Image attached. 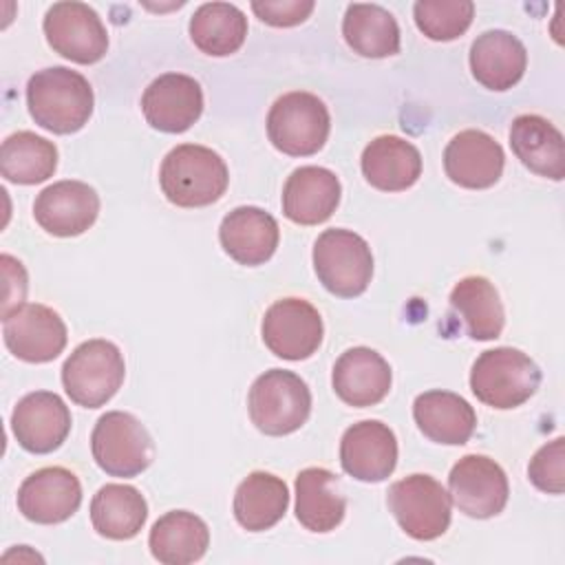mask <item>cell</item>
Masks as SVG:
<instances>
[{
	"label": "cell",
	"instance_id": "18",
	"mask_svg": "<svg viewBox=\"0 0 565 565\" xmlns=\"http://www.w3.org/2000/svg\"><path fill=\"white\" fill-rule=\"evenodd\" d=\"M340 463L358 481H384L397 466L395 433L377 419L349 426L340 439Z\"/></svg>",
	"mask_w": 565,
	"mask_h": 565
},
{
	"label": "cell",
	"instance_id": "25",
	"mask_svg": "<svg viewBox=\"0 0 565 565\" xmlns=\"http://www.w3.org/2000/svg\"><path fill=\"white\" fill-rule=\"evenodd\" d=\"M413 417L424 437L446 446L466 444L477 428L475 408L450 391H426L417 395Z\"/></svg>",
	"mask_w": 565,
	"mask_h": 565
},
{
	"label": "cell",
	"instance_id": "7",
	"mask_svg": "<svg viewBox=\"0 0 565 565\" xmlns=\"http://www.w3.org/2000/svg\"><path fill=\"white\" fill-rule=\"evenodd\" d=\"M313 269L327 291L355 298L366 291L373 276L369 243L351 230H324L313 243Z\"/></svg>",
	"mask_w": 565,
	"mask_h": 565
},
{
	"label": "cell",
	"instance_id": "4",
	"mask_svg": "<svg viewBox=\"0 0 565 565\" xmlns=\"http://www.w3.org/2000/svg\"><path fill=\"white\" fill-rule=\"evenodd\" d=\"M252 424L269 435L282 437L296 433L311 413V393L305 380L285 369H271L258 375L247 395Z\"/></svg>",
	"mask_w": 565,
	"mask_h": 565
},
{
	"label": "cell",
	"instance_id": "14",
	"mask_svg": "<svg viewBox=\"0 0 565 565\" xmlns=\"http://www.w3.org/2000/svg\"><path fill=\"white\" fill-rule=\"evenodd\" d=\"M82 503V486L75 472L49 466L31 472L18 490V510L40 525H55L71 519Z\"/></svg>",
	"mask_w": 565,
	"mask_h": 565
},
{
	"label": "cell",
	"instance_id": "3",
	"mask_svg": "<svg viewBox=\"0 0 565 565\" xmlns=\"http://www.w3.org/2000/svg\"><path fill=\"white\" fill-rule=\"evenodd\" d=\"M541 384L536 362L512 347L483 351L470 371V388L486 406L508 411L525 404Z\"/></svg>",
	"mask_w": 565,
	"mask_h": 565
},
{
	"label": "cell",
	"instance_id": "29",
	"mask_svg": "<svg viewBox=\"0 0 565 565\" xmlns=\"http://www.w3.org/2000/svg\"><path fill=\"white\" fill-rule=\"evenodd\" d=\"M287 505V483L271 472L256 470L238 483L232 510L241 527L247 532H263L274 527L285 516Z\"/></svg>",
	"mask_w": 565,
	"mask_h": 565
},
{
	"label": "cell",
	"instance_id": "13",
	"mask_svg": "<svg viewBox=\"0 0 565 565\" xmlns=\"http://www.w3.org/2000/svg\"><path fill=\"white\" fill-rule=\"evenodd\" d=\"M448 490L455 508L472 519L497 516L510 494L503 468L486 455L461 457L448 475Z\"/></svg>",
	"mask_w": 565,
	"mask_h": 565
},
{
	"label": "cell",
	"instance_id": "28",
	"mask_svg": "<svg viewBox=\"0 0 565 565\" xmlns=\"http://www.w3.org/2000/svg\"><path fill=\"white\" fill-rule=\"evenodd\" d=\"M148 545L152 556L166 565H190L203 558L210 545V530L201 516L188 510H172L157 519Z\"/></svg>",
	"mask_w": 565,
	"mask_h": 565
},
{
	"label": "cell",
	"instance_id": "9",
	"mask_svg": "<svg viewBox=\"0 0 565 565\" xmlns=\"http://www.w3.org/2000/svg\"><path fill=\"white\" fill-rule=\"evenodd\" d=\"M399 527L415 541H433L450 525V494L430 475H411L395 481L386 497Z\"/></svg>",
	"mask_w": 565,
	"mask_h": 565
},
{
	"label": "cell",
	"instance_id": "31",
	"mask_svg": "<svg viewBox=\"0 0 565 565\" xmlns=\"http://www.w3.org/2000/svg\"><path fill=\"white\" fill-rule=\"evenodd\" d=\"M450 307L463 320L475 340H494L505 324L503 302L494 285L483 276H466L450 291Z\"/></svg>",
	"mask_w": 565,
	"mask_h": 565
},
{
	"label": "cell",
	"instance_id": "23",
	"mask_svg": "<svg viewBox=\"0 0 565 565\" xmlns=\"http://www.w3.org/2000/svg\"><path fill=\"white\" fill-rule=\"evenodd\" d=\"M527 51L523 42L503 29L481 33L470 46L472 77L490 90L512 88L525 73Z\"/></svg>",
	"mask_w": 565,
	"mask_h": 565
},
{
	"label": "cell",
	"instance_id": "26",
	"mask_svg": "<svg viewBox=\"0 0 565 565\" xmlns=\"http://www.w3.org/2000/svg\"><path fill=\"white\" fill-rule=\"evenodd\" d=\"M360 166L364 179L373 188L382 192H402L417 183L422 174V154L411 141L397 135H382L364 148Z\"/></svg>",
	"mask_w": 565,
	"mask_h": 565
},
{
	"label": "cell",
	"instance_id": "16",
	"mask_svg": "<svg viewBox=\"0 0 565 565\" xmlns=\"http://www.w3.org/2000/svg\"><path fill=\"white\" fill-rule=\"evenodd\" d=\"M11 430L18 444L33 455L53 452L71 433V411L57 393L33 391L11 413Z\"/></svg>",
	"mask_w": 565,
	"mask_h": 565
},
{
	"label": "cell",
	"instance_id": "21",
	"mask_svg": "<svg viewBox=\"0 0 565 565\" xmlns=\"http://www.w3.org/2000/svg\"><path fill=\"white\" fill-rule=\"evenodd\" d=\"M278 238L276 218L256 205L234 207L223 216L218 227V241L225 254L247 267L267 263L278 247Z\"/></svg>",
	"mask_w": 565,
	"mask_h": 565
},
{
	"label": "cell",
	"instance_id": "10",
	"mask_svg": "<svg viewBox=\"0 0 565 565\" xmlns=\"http://www.w3.org/2000/svg\"><path fill=\"white\" fill-rule=\"evenodd\" d=\"M49 46L77 64H95L108 51V33L97 11L84 2H55L42 22Z\"/></svg>",
	"mask_w": 565,
	"mask_h": 565
},
{
	"label": "cell",
	"instance_id": "33",
	"mask_svg": "<svg viewBox=\"0 0 565 565\" xmlns=\"http://www.w3.org/2000/svg\"><path fill=\"white\" fill-rule=\"evenodd\" d=\"M190 38L205 55H232L247 38V18L236 4L205 2L190 18Z\"/></svg>",
	"mask_w": 565,
	"mask_h": 565
},
{
	"label": "cell",
	"instance_id": "35",
	"mask_svg": "<svg viewBox=\"0 0 565 565\" xmlns=\"http://www.w3.org/2000/svg\"><path fill=\"white\" fill-rule=\"evenodd\" d=\"M475 4L470 0H419L413 7L417 29L435 42L457 40L472 24Z\"/></svg>",
	"mask_w": 565,
	"mask_h": 565
},
{
	"label": "cell",
	"instance_id": "20",
	"mask_svg": "<svg viewBox=\"0 0 565 565\" xmlns=\"http://www.w3.org/2000/svg\"><path fill=\"white\" fill-rule=\"evenodd\" d=\"M391 382L388 362L369 347H353L333 364V391L349 406L366 408L380 404L388 395Z\"/></svg>",
	"mask_w": 565,
	"mask_h": 565
},
{
	"label": "cell",
	"instance_id": "6",
	"mask_svg": "<svg viewBox=\"0 0 565 565\" xmlns=\"http://www.w3.org/2000/svg\"><path fill=\"white\" fill-rule=\"evenodd\" d=\"M331 130L324 102L307 90H294L274 102L267 115V137L289 157L316 154Z\"/></svg>",
	"mask_w": 565,
	"mask_h": 565
},
{
	"label": "cell",
	"instance_id": "2",
	"mask_svg": "<svg viewBox=\"0 0 565 565\" xmlns=\"http://www.w3.org/2000/svg\"><path fill=\"white\" fill-rule=\"evenodd\" d=\"M159 183L170 203L179 207H205L225 194L230 172L221 154L212 148L181 143L163 157Z\"/></svg>",
	"mask_w": 565,
	"mask_h": 565
},
{
	"label": "cell",
	"instance_id": "36",
	"mask_svg": "<svg viewBox=\"0 0 565 565\" xmlns=\"http://www.w3.org/2000/svg\"><path fill=\"white\" fill-rule=\"evenodd\" d=\"M527 477L541 492L563 494L565 490V439L556 437L541 446L527 466Z\"/></svg>",
	"mask_w": 565,
	"mask_h": 565
},
{
	"label": "cell",
	"instance_id": "17",
	"mask_svg": "<svg viewBox=\"0 0 565 565\" xmlns=\"http://www.w3.org/2000/svg\"><path fill=\"white\" fill-rule=\"evenodd\" d=\"M146 121L161 132H185L203 113L201 84L183 73H163L141 95Z\"/></svg>",
	"mask_w": 565,
	"mask_h": 565
},
{
	"label": "cell",
	"instance_id": "19",
	"mask_svg": "<svg viewBox=\"0 0 565 565\" xmlns=\"http://www.w3.org/2000/svg\"><path fill=\"white\" fill-rule=\"evenodd\" d=\"M505 166L501 143L483 130H461L444 150L446 177L468 190L492 188Z\"/></svg>",
	"mask_w": 565,
	"mask_h": 565
},
{
	"label": "cell",
	"instance_id": "22",
	"mask_svg": "<svg viewBox=\"0 0 565 565\" xmlns=\"http://www.w3.org/2000/svg\"><path fill=\"white\" fill-rule=\"evenodd\" d=\"M342 185L338 177L320 166L294 170L282 188V212L291 223L318 225L331 218L340 203Z\"/></svg>",
	"mask_w": 565,
	"mask_h": 565
},
{
	"label": "cell",
	"instance_id": "1",
	"mask_svg": "<svg viewBox=\"0 0 565 565\" xmlns=\"http://www.w3.org/2000/svg\"><path fill=\"white\" fill-rule=\"evenodd\" d=\"M93 88L88 79L66 66L33 73L26 84V106L33 121L55 135L82 130L93 115Z\"/></svg>",
	"mask_w": 565,
	"mask_h": 565
},
{
	"label": "cell",
	"instance_id": "8",
	"mask_svg": "<svg viewBox=\"0 0 565 565\" xmlns=\"http://www.w3.org/2000/svg\"><path fill=\"white\" fill-rule=\"evenodd\" d=\"M90 450L95 463L110 477H137L154 457L150 433L135 415L124 411H108L97 419Z\"/></svg>",
	"mask_w": 565,
	"mask_h": 565
},
{
	"label": "cell",
	"instance_id": "30",
	"mask_svg": "<svg viewBox=\"0 0 565 565\" xmlns=\"http://www.w3.org/2000/svg\"><path fill=\"white\" fill-rule=\"evenodd\" d=\"M148 519L143 494L126 483H106L90 501V523L99 536L128 541L141 532Z\"/></svg>",
	"mask_w": 565,
	"mask_h": 565
},
{
	"label": "cell",
	"instance_id": "32",
	"mask_svg": "<svg viewBox=\"0 0 565 565\" xmlns=\"http://www.w3.org/2000/svg\"><path fill=\"white\" fill-rule=\"evenodd\" d=\"M347 44L362 57H388L399 53V26L391 11L380 4L355 2L342 20Z\"/></svg>",
	"mask_w": 565,
	"mask_h": 565
},
{
	"label": "cell",
	"instance_id": "37",
	"mask_svg": "<svg viewBox=\"0 0 565 565\" xmlns=\"http://www.w3.org/2000/svg\"><path fill=\"white\" fill-rule=\"evenodd\" d=\"M316 2L313 0H254L252 11L258 15L260 22L269 26H296L305 22Z\"/></svg>",
	"mask_w": 565,
	"mask_h": 565
},
{
	"label": "cell",
	"instance_id": "15",
	"mask_svg": "<svg viewBox=\"0 0 565 565\" xmlns=\"http://www.w3.org/2000/svg\"><path fill=\"white\" fill-rule=\"evenodd\" d=\"M99 214V196L84 181H57L44 188L33 203L38 225L60 238L84 234Z\"/></svg>",
	"mask_w": 565,
	"mask_h": 565
},
{
	"label": "cell",
	"instance_id": "11",
	"mask_svg": "<svg viewBox=\"0 0 565 565\" xmlns=\"http://www.w3.org/2000/svg\"><path fill=\"white\" fill-rule=\"evenodd\" d=\"M2 338L18 360L42 364L64 351L68 333L57 311L40 302H22L2 316Z\"/></svg>",
	"mask_w": 565,
	"mask_h": 565
},
{
	"label": "cell",
	"instance_id": "38",
	"mask_svg": "<svg viewBox=\"0 0 565 565\" xmlns=\"http://www.w3.org/2000/svg\"><path fill=\"white\" fill-rule=\"evenodd\" d=\"M0 265H2V280H4L2 316H7L15 307H20L26 296V271H24L22 263L9 254L0 256Z\"/></svg>",
	"mask_w": 565,
	"mask_h": 565
},
{
	"label": "cell",
	"instance_id": "24",
	"mask_svg": "<svg viewBox=\"0 0 565 565\" xmlns=\"http://www.w3.org/2000/svg\"><path fill=\"white\" fill-rule=\"evenodd\" d=\"M510 146L534 174L561 181L565 177V141L561 130L541 115H519L510 124Z\"/></svg>",
	"mask_w": 565,
	"mask_h": 565
},
{
	"label": "cell",
	"instance_id": "12",
	"mask_svg": "<svg viewBox=\"0 0 565 565\" xmlns=\"http://www.w3.org/2000/svg\"><path fill=\"white\" fill-rule=\"evenodd\" d=\"M265 347L282 360H307L322 342V318L318 309L302 298L276 300L260 324Z\"/></svg>",
	"mask_w": 565,
	"mask_h": 565
},
{
	"label": "cell",
	"instance_id": "27",
	"mask_svg": "<svg viewBox=\"0 0 565 565\" xmlns=\"http://www.w3.org/2000/svg\"><path fill=\"white\" fill-rule=\"evenodd\" d=\"M347 512L340 479L327 468H305L296 477V519L309 532L335 530Z\"/></svg>",
	"mask_w": 565,
	"mask_h": 565
},
{
	"label": "cell",
	"instance_id": "5",
	"mask_svg": "<svg viewBox=\"0 0 565 565\" xmlns=\"http://www.w3.org/2000/svg\"><path fill=\"white\" fill-rule=\"evenodd\" d=\"M126 364L121 351L102 338L75 347L62 366V384L71 402L84 408L104 406L124 384Z\"/></svg>",
	"mask_w": 565,
	"mask_h": 565
},
{
	"label": "cell",
	"instance_id": "34",
	"mask_svg": "<svg viewBox=\"0 0 565 565\" xmlns=\"http://www.w3.org/2000/svg\"><path fill=\"white\" fill-rule=\"evenodd\" d=\"M57 168V148L53 141L20 130L9 135L0 148V172L7 181L35 185L53 177Z\"/></svg>",
	"mask_w": 565,
	"mask_h": 565
}]
</instances>
